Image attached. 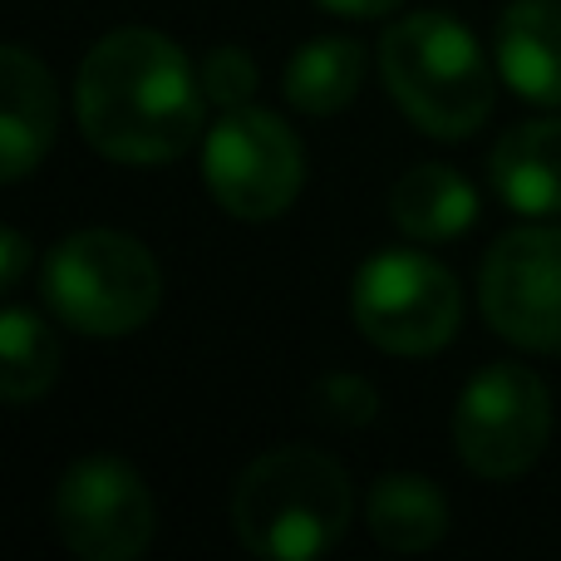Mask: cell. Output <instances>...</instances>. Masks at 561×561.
I'll list each match as a JSON object with an SVG mask.
<instances>
[{"label": "cell", "instance_id": "obj_9", "mask_svg": "<svg viewBox=\"0 0 561 561\" xmlns=\"http://www.w3.org/2000/svg\"><path fill=\"white\" fill-rule=\"evenodd\" d=\"M488 325L517 350H561V227H513L478 276Z\"/></svg>", "mask_w": 561, "mask_h": 561}, {"label": "cell", "instance_id": "obj_20", "mask_svg": "<svg viewBox=\"0 0 561 561\" xmlns=\"http://www.w3.org/2000/svg\"><path fill=\"white\" fill-rule=\"evenodd\" d=\"M320 10H330V15H345V20H379L389 15V10H399L404 0H316Z\"/></svg>", "mask_w": 561, "mask_h": 561}, {"label": "cell", "instance_id": "obj_5", "mask_svg": "<svg viewBox=\"0 0 561 561\" xmlns=\"http://www.w3.org/2000/svg\"><path fill=\"white\" fill-rule=\"evenodd\" d=\"M350 316L385 355H434L458 335L463 286L424 252H379L350 280Z\"/></svg>", "mask_w": 561, "mask_h": 561}, {"label": "cell", "instance_id": "obj_16", "mask_svg": "<svg viewBox=\"0 0 561 561\" xmlns=\"http://www.w3.org/2000/svg\"><path fill=\"white\" fill-rule=\"evenodd\" d=\"M59 375V340L30 306H5L0 316V389L5 404H30L49 394Z\"/></svg>", "mask_w": 561, "mask_h": 561}, {"label": "cell", "instance_id": "obj_13", "mask_svg": "<svg viewBox=\"0 0 561 561\" xmlns=\"http://www.w3.org/2000/svg\"><path fill=\"white\" fill-rule=\"evenodd\" d=\"M389 217L414 242H454L478 222V193L448 163H414L389 193Z\"/></svg>", "mask_w": 561, "mask_h": 561}, {"label": "cell", "instance_id": "obj_2", "mask_svg": "<svg viewBox=\"0 0 561 561\" xmlns=\"http://www.w3.org/2000/svg\"><path fill=\"white\" fill-rule=\"evenodd\" d=\"M379 75L409 124L428 138H473L497 104V69L448 10H414L379 39Z\"/></svg>", "mask_w": 561, "mask_h": 561}, {"label": "cell", "instance_id": "obj_19", "mask_svg": "<svg viewBox=\"0 0 561 561\" xmlns=\"http://www.w3.org/2000/svg\"><path fill=\"white\" fill-rule=\"evenodd\" d=\"M0 256H5V272H0V280H5V290H15L20 276H25V266H30V242H25V232L5 227V237H0Z\"/></svg>", "mask_w": 561, "mask_h": 561}, {"label": "cell", "instance_id": "obj_18", "mask_svg": "<svg viewBox=\"0 0 561 561\" xmlns=\"http://www.w3.org/2000/svg\"><path fill=\"white\" fill-rule=\"evenodd\" d=\"M310 414H320L335 428H365L379 414V394L359 375H325L310 389Z\"/></svg>", "mask_w": 561, "mask_h": 561}, {"label": "cell", "instance_id": "obj_7", "mask_svg": "<svg viewBox=\"0 0 561 561\" xmlns=\"http://www.w3.org/2000/svg\"><path fill=\"white\" fill-rule=\"evenodd\" d=\"M552 438V394L527 365H488L463 385L454 409V444L478 478H517Z\"/></svg>", "mask_w": 561, "mask_h": 561}, {"label": "cell", "instance_id": "obj_10", "mask_svg": "<svg viewBox=\"0 0 561 561\" xmlns=\"http://www.w3.org/2000/svg\"><path fill=\"white\" fill-rule=\"evenodd\" d=\"M59 124V94L49 69L25 45L0 49V178L20 183L49 153Z\"/></svg>", "mask_w": 561, "mask_h": 561}, {"label": "cell", "instance_id": "obj_11", "mask_svg": "<svg viewBox=\"0 0 561 561\" xmlns=\"http://www.w3.org/2000/svg\"><path fill=\"white\" fill-rule=\"evenodd\" d=\"M493 55L513 94L561 108V0H513L497 20Z\"/></svg>", "mask_w": 561, "mask_h": 561}, {"label": "cell", "instance_id": "obj_15", "mask_svg": "<svg viewBox=\"0 0 561 561\" xmlns=\"http://www.w3.org/2000/svg\"><path fill=\"white\" fill-rule=\"evenodd\" d=\"M365 84V49L345 35H320L290 55L286 65V99L290 108L310 118L340 114Z\"/></svg>", "mask_w": 561, "mask_h": 561}, {"label": "cell", "instance_id": "obj_1", "mask_svg": "<svg viewBox=\"0 0 561 561\" xmlns=\"http://www.w3.org/2000/svg\"><path fill=\"white\" fill-rule=\"evenodd\" d=\"M84 138L114 163L158 168L183 158L203 134V75L168 35L144 25L108 30L75 79Z\"/></svg>", "mask_w": 561, "mask_h": 561}, {"label": "cell", "instance_id": "obj_6", "mask_svg": "<svg viewBox=\"0 0 561 561\" xmlns=\"http://www.w3.org/2000/svg\"><path fill=\"white\" fill-rule=\"evenodd\" d=\"M203 178L227 217L242 222H272L290 213L306 183V153L300 138L272 108L237 104L222 108L203 138Z\"/></svg>", "mask_w": 561, "mask_h": 561}, {"label": "cell", "instance_id": "obj_14", "mask_svg": "<svg viewBox=\"0 0 561 561\" xmlns=\"http://www.w3.org/2000/svg\"><path fill=\"white\" fill-rule=\"evenodd\" d=\"M365 523L389 552H428L448 533V497L424 473H385L365 497Z\"/></svg>", "mask_w": 561, "mask_h": 561}, {"label": "cell", "instance_id": "obj_8", "mask_svg": "<svg viewBox=\"0 0 561 561\" xmlns=\"http://www.w3.org/2000/svg\"><path fill=\"white\" fill-rule=\"evenodd\" d=\"M55 527L84 561H134L158 533V507L134 463L114 454L79 458L55 488Z\"/></svg>", "mask_w": 561, "mask_h": 561}, {"label": "cell", "instance_id": "obj_17", "mask_svg": "<svg viewBox=\"0 0 561 561\" xmlns=\"http://www.w3.org/2000/svg\"><path fill=\"white\" fill-rule=\"evenodd\" d=\"M197 75H203L207 104H217V108L252 104L256 84H262V69H256V59L247 55L242 45H217V49H207L203 65H197Z\"/></svg>", "mask_w": 561, "mask_h": 561}, {"label": "cell", "instance_id": "obj_3", "mask_svg": "<svg viewBox=\"0 0 561 561\" xmlns=\"http://www.w3.org/2000/svg\"><path fill=\"white\" fill-rule=\"evenodd\" d=\"M355 493L345 468L320 448H272L232 488V533L266 561L325 557L345 537Z\"/></svg>", "mask_w": 561, "mask_h": 561}, {"label": "cell", "instance_id": "obj_12", "mask_svg": "<svg viewBox=\"0 0 561 561\" xmlns=\"http://www.w3.org/2000/svg\"><path fill=\"white\" fill-rule=\"evenodd\" d=\"M488 178L513 213L561 217V118L507 128L488 158Z\"/></svg>", "mask_w": 561, "mask_h": 561}, {"label": "cell", "instance_id": "obj_4", "mask_svg": "<svg viewBox=\"0 0 561 561\" xmlns=\"http://www.w3.org/2000/svg\"><path fill=\"white\" fill-rule=\"evenodd\" d=\"M45 306L69 330L94 340H118L144 330L163 306V272L138 237L114 227L69 232L39 272Z\"/></svg>", "mask_w": 561, "mask_h": 561}]
</instances>
